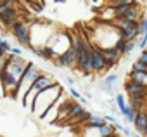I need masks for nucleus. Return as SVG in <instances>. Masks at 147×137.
I'll return each mask as SVG.
<instances>
[{"label": "nucleus", "instance_id": "obj_18", "mask_svg": "<svg viewBox=\"0 0 147 137\" xmlns=\"http://www.w3.org/2000/svg\"><path fill=\"white\" fill-rule=\"evenodd\" d=\"M114 102H116V106H118V109L121 111V109H125L128 104H126V99H125V96L123 94H116V97H114Z\"/></svg>", "mask_w": 147, "mask_h": 137}, {"label": "nucleus", "instance_id": "obj_27", "mask_svg": "<svg viewBox=\"0 0 147 137\" xmlns=\"http://www.w3.org/2000/svg\"><path fill=\"white\" fill-rule=\"evenodd\" d=\"M11 54H14V56H23V50H21V47H12V52Z\"/></svg>", "mask_w": 147, "mask_h": 137}, {"label": "nucleus", "instance_id": "obj_33", "mask_svg": "<svg viewBox=\"0 0 147 137\" xmlns=\"http://www.w3.org/2000/svg\"><path fill=\"white\" fill-rule=\"evenodd\" d=\"M19 2H21V0H19Z\"/></svg>", "mask_w": 147, "mask_h": 137}, {"label": "nucleus", "instance_id": "obj_31", "mask_svg": "<svg viewBox=\"0 0 147 137\" xmlns=\"http://www.w3.org/2000/svg\"><path fill=\"white\" fill-rule=\"evenodd\" d=\"M111 137H119V135H118V134H114V135H111Z\"/></svg>", "mask_w": 147, "mask_h": 137}, {"label": "nucleus", "instance_id": "obj_5", "mask_svg": "<svg viewBox=\"0 0 147 137\" xmlns=\"http://www.w3.org/2000/svg\"><path fill=\"white\" fill-rule=\"evenodd\" d=\"M92 68H94V73H102L104 70H107V61L102 56L100 49L92 45Z\"/></svg>", "mask_w": 147, "mask_h": 137}, {"label": "nucleus", "instance_id": "obj_10", "mask_svg": "<svg viewBox=\"0 0 147 137\" xmlns=\"http://www.w3.org/2000/svg\"><path fill=\"white\" fill-rule=\"evenodd\" d=\"M133 127H135V130H137L138 135H144L145 134V128H147V111L145 109H142V111L137 113V118L133 121Z\"/></svg>", "mask_w": 147, "mask_h": 137}, {"label": "nucleus", "instance_id": "obj_30", "mask_svg": "<svg viewBox=\"0 0 147 137\" xmlns=\"http://www.w3.org/2000/svg\"><path fill=\"white\" fill-rule=\"evenodd\" d=\"M2 42H4V38H2V35H0V43H2Z\"/></svg>", "mask_w": 147, "mask_h": 137}, {"label": "nucleus", "instance_id": "obj_15", "mask_svg": "<svg viewBox=\"0 0 147 137\" xmlns=\"http://www.w3.org/2000/svg\"><path fill=\"white\" fill-rule=\"evenodd\" d=\"M92 116H94L92 113H88V111H83L82 115H78L76 118H73V120H69V121H73V123H83V121H87V123H88V121L92 120Z\"/></svg>", "mask_w": 147, "mask_h": 137}, {"label": "nucleus", "instance_id": "obj_24", "mask_svg": "<svg viewBox=\"0 0 147 137\" xmlns=\"http://www.w3.org/2000/svg\"><path fill=\"white\" fill-rule=\"evenodd\" d=\"M71 96L75 97V99H80V101H83V99H82V94H80V92H78L75 87H71Z\"/></svg>", "mask_w": 147, "mask_h": 137}, {"label": "nucleus", "instance_id": "obj_23", "mask_svg": "<svg viewBox=\"0 0 147 137\" xmlns=\"http://www.w3.org/2000/svg\"><path fill=\"white\" fill-rule=\"evenodd\" d=\"M138 47H140L142 50H147V38H145V37H142V38L138 40Z\"/></svg>", "mask_w": 147, "mask_h": 137}, {"label": "nucleus", "instance_id": "obj_20", "mask_svg": "<svg viewBox=\"0 0 147 137\" xmlns=\"http://www.w3.org/2000/svg\"><path fill=\"white\" fill-rule=\"evenodd\" d=\"M145 31H147V18H144V19L138 21V33H140V37H144Z\"/></svg>", "mask_w": 147, "mask_h": 137}, {"label": "nucleus", "instance_id": "obj_32", "mask_svg": "<svg viewBox=\"0 0 147 137\" xmlns=\"http://www.w3.org/2000/svg\"><path fill=\"white\" fill-rule=\"evenodd\" d=\"M133 137H142V135H138V134H137V135H133Z\"/></svg>", "mask_w": 147, "mask_h": 137}, {"label": "nucleus", "instance_id": "obj_8", "mask_svg": "<svg viewBox=\"0 0 147 137\" xmlns=\"http://www.w3.org/2000/svg\"><path fill=\"white\" fill-rule=\"evenodd\" d=\"M57 82H55V78L52 77V75H49V73H42L36 80H35V83H33V90L38 94L40 90H45V89H49V87H52V85H55Z\"/></svg>", "mask_w": 147, "mask_h": 137}, {"label": "nucleus", "instance_id": "obj_16", "mask_svg": "<svg viewBox=\"0 0 147 137\" xmlns=\"http://www.w3.org/2000/svg\"><path fill=\"white\" fill-rule=\"evenodd\" d=\"M106 123H107V121L104 120V116H95V115H94V116H92V120L88 121V125H90V127H94V128H100V127H104Z\"/></svg>", "mask_w": 147, "mask_h": 137}, {"label": "nucleus", "instance_id": "obj_21", "mask_svg": "<svg viewBox=\"0 0 147 137\" xmlns=\"http://www.w3.org/2000/svg\"><path fill=\"white\" fill-rule=\"evenodd\" d=\"M16 2L18 0H0V5H4V7H16Z\"/></svg>", "mask_w": 147, "mask_h": 137}, {"label": "nucleus", "instance_id": "obj_1", "mask_svg": "<svg viewBox=\"0 0 147 137\" xmlns=\"http://www.w3.org/2000/svg\"><path fill=\"white\" fill-rule=\"evenodd\" d=\"M11 33L14 35V38L18 40V43L21 47L31 49V28H30V24L26 21L19 19L18 23H14L12 28H11Z\"/></svg>", "mask_w": 147, "mask_h": 137}, {"label": "nucleus", "instance_id": "obj_13", "mask_svg": "<svg viewBox=\"0 0 147 137\" xmlns=\"http://www.w3.org/2000/svg\"><path fill=\"white\" fill-rule=\"evenodd\" d=\"M83 111H85V106H83V104H80V102H73V108H71V111H69V115H67V120L76 118V116L82 115Z\"/></svg>", "mask_w": 147, "mask_h": 137}, {"label": "nucleus", "instance_id": "obj_2", "mask_svg": "<svg viewBox=\"0 0 147 137\" xmlns=\"http://www.w3.org/2000/svg\"><path fill=\"white\" fill-rule=\"evenodd\" d=\"M40 75H42V71L38 70V68H36L33 62H28L26 71H24L23 78L19 80V92H18V97H19V94H21V97H24V96H26V92L33 87L35 80H36Z\"/></svg>", "mask_w": 147, "mask_h": 137}, {"label": "nucleus", "instance_id": "obj_11", "mask_svg": "<svg viewBox=\"0 0 147 137\" xmlns=\"http://www.w3.org/2000/svg\"><path fill=\"white\" fill-rule=\"evenodd\" d=\"M100 52H102V56L106 57V61H119L121 59V52H118L114 47L113 49H100Z\"/></svg>", "mask_w": 147, "mask_h": 137}, {"label": "nucleus", "instance_id": "obj_29", "mask_svg": "<svg viewBox=\"0 0 147 137\" xmlns=\"http://www.w3.org/2000/svg\"><path fill=\"white\" fill-rule=\"evenodd\" d=\"M142 137H147V128H145V134H144V135H142Z\"/></svg>", "mask_w": 147, "mask_h": 137}, {"label": "nucleus", "instance_id": "obj_22", "mask_svg": "<svg viewBox=\"0 0 147 137\" xmlns=\"http://www.w3.org/2000/svg\"><path fill=\"white\" fill-rule=\"evenodd\" d=\"M0 45H2V49L5 50V54H11V52H12V45H11L7 40H4L2 43H0Z\"/></svg>", "mask_w": 147, "mask_h": 137}, {"label": "nucleus", "instance_id": "obj_26", "mask_svg": "<svg viewBox=\"0 0 147 137\" xmlns=\"http://www.w3.org/2000/svg\"><path fill=\"white\" fill-rule=\"evenodd\" d=\"M104 120H106L107 123H116V121H118V120H116L114 116H111V115H104Z\"/></svg>", "mask_w": 147, "mask_h": 137}, {"label": "nucleus", "instance_id": "obj_3", "mask_svg": "<svg viewBox=\"0 0 147 137\" xmlns=\"http://www.w3.org/2000/svg\"><path fill=\"white\" fill-rule=\"evenodd\" d=\"M118 31L121 33V37L126 40V42H131V40H137L140 37L138 33V21H125V19H116L113 23Z\"/></svg>", "mask_w": 147, "mask_h": 137}, {"label": "nucleus", "instance_id": "obj_9", "mask_svg": "<svg viewBox=\"0 0 147 137\" xmlns=\"http://www.w3.org/2000/svg\"><path fill=\"white\" fill-rule=\"evenodd\" d=\"M62 62H64V68H78V57L73 45L62 54Z\"/></svg>", "mask_w": 147, "mask_h": 137}, {"label": "nucleus", "instance_id": "obj_25", "mask_svg": "<svg viewBox=\"0 0 147 137\" xmlns=\"http://www.w3.org/2000/svg\"><path fill=\"white\" fill-rule=\"evenodd\" d=\"M137 59H138V61H142V62H145V64H147V50H142V52H140V56H138V57H137Z\"/></svg>", "mask_w": 147, "mask_h": 137}, {"label": "nucleus", "instance_id": "obj_4", "mask_svg": "<svg viewBox=\"0 0 147 137\" xmlns=\"http://www.w3.org/2000/svg\"><path fill=\"white\" fill-rule=\"evenodd\" d=\"M4 64H5V59H4ZM0 78H2V83H4V89H5L7 96L18 97V92H19V80L7 70L5 66H4V70L0 71Z\"/></svg>", "mask_w": 147, "mask_h": 137}, {"label": "nucleus", "instance_id": "obj_28", "mask_svg": "<svg viewBox=\"0 0 147 137\" xmlns=\"http://www.w3.org/2000/svg\"><path fill=\"white\" fill-rule=\"evenodd\" d=\"M66 82H67V83H69L71 87H73V85H75V80H73L71 77H67V78H66Z\"/></svg>", "mask_w": 147, "mask_h": 137}, {"label": "nucleus", "instance_id": "obj_7", "mask_svg": "<svg viewBox=\"0 0 147 137\" xmlns=\"http://www.w3.org/2000/svg\"><path fill=\"white\" fill-rule=\"evenodd\" d=\"M19 21V11H18V7H12V9H7V11H4V12H0V24H2L5 30L9 28H12V24L14 23H18Z\"/></svg>", "mask_w": 147, "mask_h": 137}, {"label": "nucleus", "instance_id": "obj_12", "mask_svg": "<svg viewBox=\"0 0 147 137\" xmlns=\"http://www.w3.org/2000/svg\"><path fill=\"white\" fill-rule=\"evenodd\" d=\"M130 82L133 83H140V85H145L147 87V73H137V71H130Z\"/></svg>", "mask_w": 147, "mask_h": 137}, {"label": "nucleus", "instance_id": "obj_17", "mask_svg": "<svg viewBox=\"0 0 147 137\" xmlns=\"http://www.w3.org/2000/svg\"><path fill=\"white\" fill-rule=\"evenodd\" d=\"M130 4H137V0H109V7L116 9L121 5H130Z\"/></svg>", "mask_w": 147, "mask_h": 137}, {"label": "nucleus", "instance_id": "obj_19", "mask_svg": "<svg viewBox=\"0 0 147 137\" xmlns=\"http://www.w3.org/2000/svg\"><path fill=\"white\" fill-rule=\"evenodd\" d=\"M138 45V42L137 40H131V42H126V45H125V50H123V56H128V54H131L133 50H135V47Z\"/></svg>", "mask_w": 147, "mask_h": 137}, {"label": "nucleus", "instance_id": "obj_14", "mask_svg": "<svg viewBox=\"0 0 147 137\" xmlns=\"http://www.w3.org/2000/svg\"><path fill=\"white\" fill-rule=\"evenodd\" d=\"M99 130H100V135H102V137H111V135H114V134H116V128H114V125H113V123H106V125H104V127H100Z\"/></svg>", "mask_w": 147, "mask_h": 137}, {"label": "nucleus", "instance_id": "obj_6", "mask_svg": "<svg viewBox=\"0 0 147 137\" xmlns=\"http://www.w3.org/2000/svg\"><path fill=\"white\" fill-rule=\"evenodd\" d=\"M125 90L128 94L130 99H147V87L140 85V83H133V82H126Z\"/></svg>", "mask_w": 147, "mask_h": 137}]
</instances>
